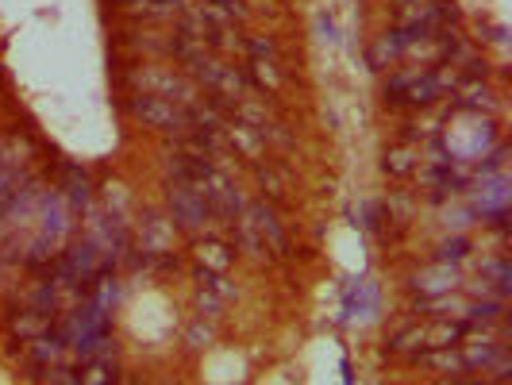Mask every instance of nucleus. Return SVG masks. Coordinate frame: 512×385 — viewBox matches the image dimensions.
<instances>
[{
  "label": "nucleus",
  "instance_id": "nucleus-1",
  "mask_svg": "<svg viewBox=\"0 0 512 385\" xmlns=\"http://www.w3.org/2000/svg\"><path fill=\"white\" fill-rule=\"evenodd\" d=\"M70 228H74L70 224V205L62 201V193H47L43 205H39V216H35V239L27 243V266H43V262L62 255Z\"/></svg>",
  "mask_w": 512,
  "mask_h": 385
},
{
  "label": "nucleus",
  "instance_id": "nucleus-2",
  "mask_svg": "<svg viewBox=\"0 0 512 385\" xmlns=\"http://www.w3.org/2000/svg\"><path fill=\"white\" fill-rule=\"evenodd\" d=\"M128 85L135 93H147V97H166V101L181 104V108H193L201 101L197 97V81L174 70H158V66H135L128 70Z\"/></svg>",
  "mask_w": 512,
  "mask_h": 385
},
{
  "label": "nucleus",
  "instance_id": "nucleus-3",
  "mask_svg": "<svg viewBox=\"0 0 512 385\" xmlns=\"http://www.w3.org/2000/svg\"><path fill=\"white\" fill-rule=\"evenodd\" d=\"M459 12L451 0H401L397 4V27L409 35H436L447 24H455Z\"/></svg>",
  "mask_w": 512,
  "mask_h": 385
},
{
  "label": "nucleus",
  "instance_id": "nucleus-4",
  "mask_svg": "<svg viewBox=\"0 0 512 385\" xmlns=\"http://www.w3.org/2000/svg\"><path fill=\"white\" fill-rule=\"evenodd\" d=\"M189 70H193V77H197L205 89H212L220 101H243V93H247V77H243V70H235V66L224 62V58H212L208 51L201 54V58H193Z\"/></svg>",
  "mask_w": 512,
  "mask_h": 385
},
{
  "label": "nucleus",
  "instance_id": "nucleus-5",
  "mask_svg": "<svg viewBox=\"0 0 512 385\" xmlns=\"http://www.w3.org/2000/svg\"><path fill=\"white\" fill-rule=\"evenodd\" d=\"M166 205L174 224L185 231H205L212 224V208H208L205 193L197 185H185V181H170L166 185Z\"/></svg>",
  "mask_w": 512,
  "mask_h": 385
},
{
  "label": "nucleus",
  "instance_id": "nucleus-6",
  "mask_svg": "<svg viewBox=\"0 0 512 385\" xmlns=\"http://www.w3.org/2000/svg\"><path fill=\"white\" fill-rule=\"evenodd\" d=\"M128 108H131V116H135V120H143V124H151V128H158V131H193V116H189V108L166 101V97L135 93V97H128Z\"/></svg>",
  "mask_w": 512,
  "mask_h": 385
},
{
  "label": "nucleus",
  "instance_id": "nucleus-7",
  "mask_svg": "<svg viewBox=\"0 0 512 385\" xmlns=\"http://www.w3.org/2000/svg\"><path fill=\"white\" fill-rule=\"evenodd\" d=\"M462 362H466V370H489V374H497V378H505L512 370V359H509V347H501V343H493V339H474L470 347H459Z\"/></svg>",
  "mask_w": 512,
  "mask_h": 385
},
{
  "label": "nucleus",
  "instance_id": "nucleus-8",
  "mask_svg": "<svg viewBox=\"0 0 512 385\" xmlns=\"http://www.w3.org/2000/svg\"><path fill=\"white\" fill-rule=\"evenodd\" d=\"M459 285L462 278L459 270H455V262H432V266H424V270L412 274V289L420 297H443V293H455Z\"/></svg>",
  "mask_w": 512,
  "mask_h": 385
},
{
  "label": "nucleus",
  "instance_id": "nucleus-9",
  "mask_svg": "<svg viewBox=\"0 0 512 385\" xmlns=\"http://www.w3.org/2000/svg\"><path fill=\"white\" fill-rule=\"evenodd\" d=\"M243 216L255 224V231L262 235V243H266V251L289 255V239H285V231H282V220H278V212L266 205V201H255V205H247V208H243Z\"/></svg>",
  "mask_w": 512,
  "mask_h": 385
},
{
  "label": "nucleus",
  "instance_id": "nucleus-10",
  "mask_svg": "<svg viewBox=\"0 0 512 385\" xmlns=\"http://www.w3.org/2000/svg\"><path fill=\"white\" fill-rule=\"evenodd\" d=\"M66 355V339L58 335V328H51L47 335H39V339H31V347H27V362L35 366V370H51L58 366Z\"/></svg>",
  "mask_w": 512,
  "mask_h": 385
},
{
  "label": "nucleus",
  "instance_id": "nucleus-11",
  "mask_svg": "<svg viewBox=\"0 0 512 385\" xmlns=\"http://www.w3.org/2000/svg\"><path fill=\"white\" fill-rule=\"evenodd\" d=\"M509 178L505 174H489L482 178L478 185V197H474V205L482 208V216H505V205H509Z\"/></svg>",
  "mask_w": 512,
  "mask_h": 385
},
{
  "label": "nucleus",
  "instance_id": "nucleus-12",
  "mask_svg": "<svg viewBox=\"0 0 512 385\" xmlns=\"http://www.w3.org/2000/svg\"><path fill=\"white\" fill-rule=\"evenodd\" d=\"M412 39H416V35L401 31V27L382 35V39H374V47H370V66H374V70H389V62H397Z\"/></svg>",
  "mask_w": 512,
  "mask_h": 385
},
{
  "label": "nucleus",
  "instance_id": "nucleus-13",
  "mask_svg": "<svg viewBox=\"0 0 512 385\" xmlns=\"http://www.w3.org/2000/svg\"><path fill=\"white\" fill-rule=\"evenodd\" d=\"M54 328V316L51 312H39V308H24V312H12L8 316V332L16 339H39Z\"/></svg>",
  "mask_w": 512,
  "mask_h": 385
},
{
  "label": "nucleus",
  "instance_id": "nucleus-14",
  "mask_svg": "<svg viewBox=\"0 0 512 385\" xmlns=\"http://www.w3.org/2000/svg\"><path fill=\"white\" fill-rule=\"evenodd\" d=\"M170 247H174V224L162 220L158 212H147V220H143V251L147 255H166Z\"/></svg>",
  "mask_w": 512,
  "mask_h": 385
},
{
  "label": "nucleus",
  "instance_id": "nucleus-15",
  "mask_svg": "<svg viewBox=\"0 0 512 385\" xmlns=\"http://www.w3.org/2000/svg\"><path fill=\"white\" fill-rule=\"evenodd\" d=\"M197 262H201V270L205 274H228L231 262H235V251H231L228 243H220V239H205V243H197Z\"/></svg>",
  "mask_w": 512,
  "mask_h": 385
},
{
  "label": "nucleus",
  "instance_id": "nucleus-16",
  "mask_svg": "<svg viewBox=\"0 0 512 385\" xmlns=\"http://www.w3.org/2000/svg\"><path fill=\"white\" fill-rule=\"evenodd\" d=\"M197 12H201L212 27H235L243 16H247L243 0H201V8H197Z\"/></svg>",
  "mask_w": 512,
  "mask_h": 385
},
{
  "label": "nucleus",
  "instance_id": "nucleus-17",
  "mask_svg": "<svg viewBox=\"0 0 512 385\" xmlns=\"http://www.w3.org/2000/svg\"><path fill=\"white\" fill-rule=\"evenodd\" d=\"M185 8H189L185 0H135L128 4V16L131 20H174Z\"/></svg>",
  "mask_w": 512,
  "mask_h": 385
},
{
  "label": "nucleus",
  "instance_id": "nucleus-18",
  "mask_svg": "<svg viewBox=\"0 0 512 385\" xmlns=\"http://www.w3.org/2000/svg\"><path fill=\"white\" fill-rule=\"evenodd\" d=\"M416 362L428 366V370H436V374H466V362H462L459 347H432V351H420Z\"/></svg>",
  "mask_w": 512,
  "mask_h": 385
},
{
  "label": "nucleus",
  "instance_id": "nucleus-19",
  "mask_svg": "<svg viewBox=\"0 0 512 385\" xmlns=\"http://www.w3.org/2000/svg\"><path fill=\"white\" fill-rule=\"evenodd\" d=\"M428 351V339H424V324H409L389 339V355H420Z\"/></svg>",
  "mask_w": 512,
  "mask_h": 385
},
{
  "label": "nucleus",
  "instance_id": "nucleus-20",
  "mask_svg": "<svg viewBox=\"0 0 512 385\" xmlns=\"http://www.w3.org/2000/svg\"><path fill=\"white\" fill-rule=\"evenodd\" d=\"M224 131H228V139L247 154V158H258V154L266 151V139H262L255 128H247V124H224Z\"/></svg>",
  "mask_w": 512,
  "mask_h": 385
},
{
  "label": "nucleus",
  "instance_id": "nucleus-21",
  "mask_svg": "<svg viewBox=\"0 0 512 385\" xmlns=\"http://www.w3.org/2000/svg\"><path fill=\"white\" fill-rule=\"evenodd\" d=\"M416 162H420V151H416V147H393V151L385 154V174L405 178V174L416 170Z\"/></svg>",
  "mask_w": 512,
  "mask_h": 385
},
{
  "label": "nucleus",
  "instance_id": "nucleus-22",
  "mask_svg": "<svg viewBox=\"0 0 512 385\" xmlns=\"http://www.w3.org/2000/svg\"><path fill=\"white\" fill-rule=\"evenodd\" d=\"M66 197V205L70 208H85L89 205V193H93V185H89V178L81 174V170H66V189H62Z\"/></svg>",
  "mask_w": 512,
  "mask_h": 385
},
{
  "label": "nucleus",
  "instance_id": "nucleus-23",
  "mask_svg": "<svg viewBox=\"0 0 512 385\" xmlns=\"http://www.w3.org/2000/svg\"><path fill=\"white\" fill-rule=\"evenodd\" d=\"M251 70H255L258 85H266L270 93H278V89H282V74H278L274 58H255V62H251Z\"/></svg>",
  "mask_w": 512,
  "mask_h": 385
},
{
  "label": "nucleus",
  "instance_id": "nucleus-24",
  "mask_svg": "<svg viewBox=\"0 0 512 385\" xmlns=\"http://www.w3.org/2000/svg\"><path fill=\"white\" fill-rule=\"evenodd\" d=\"M47 385H85V378L74 366H51L47 370Z\"/></svg>",
  "mask_w": 512,
  "mask_h": 385
},
{
  "label": "nucleus",
  "instance_id": "nucleus-25",
  "mask_svg": "<svg viewBox=\"0 0 512 385\" xmlns=\"http://www.w3.org/2000/svg\"><path fill=\"white\" fill-rule=\"evenodd\" d=\"M197 305H201V312H208V316H220V312H224V297H220V293H212V289H201V293H197Z\"/></svg>",
  "mask_w": 512,
  "mask_h": 385
},
{
  "label": "nucleus",
  "instance_id": "nucleus-26",
  "mask_svg": "<svg viewBox=\"0 0 512 385\" xmlns=\"http://www.w3.org/2000/svg\"><path fill=\"white\" fill-rule=\"evenodd\" d=\"M16 185H20V166H4V162H0V201H4Z\"/></svg>",
  "mask_w": 512,
  "mask_h": 385
},
{
  "label": "nucleus",
  "instance_id": "nucleus-27",
  "mask_svg": "<svg viewBox=\"0 0 512 385\" xmlns=\"http://www.w3.org/2000/svg\"><path fill=\"white\" fill-rule=\"evenodd\" d=\"M243 47L251 51V58H278V47H274V39H247Z\"/></svg>",
  "mask_w": 512,
  "mask_h": 385
},
{
  "label": "nucleus",
  "instance_id": "nucleus-28",
  "mask_svg": "<svg viewBox=\"0 0 512 385\" xmlns=\"http://www.w3.org/2000/svg\"><path fill=\"white\" fill-rule=\"evenodd\" d=\"M466 247H470V243H466V239H451V243H443V247H439V262H455V258H462V251H466Z\"/></svg>",
  "mask_w": 512,
  "mask_h": 385
},
{
  "label": "nucleus",
  "instance_id": "nucleus-29",
  "mask_svg": "<svg viewBox=\"0 0 512 385\" xmlns=\"http://www.w3.org/2000/svg\"><path fill=\"white\" fill-rule=\"evenodd\" d=\"M316 31L324 35V43H335V39H339V31H335V24H332V16H328V12H320V16H316Z\"/></svg>",
  "mask_w": 512,
  "mask_h": 385
},
{
  "label": "nucleus",
  "instance_id": "nucleus-30",
  "mask_svg": "<svg viewBox=\"0 0 512 385\" xmlns=\"http://www.w3.org/2000/svg\"><path fill=\"white\" fill-rule=\"evenodd\" d=\"M116 4H124V8H128V4H135V0H116Z\"/></svg>",
  "mask_w": 512,
  "mask_h": 385
},
{
  "label": "nucleus",
  "instance_id": "nucleus-31",
  "mask_svg": "<svg viewBox=\"0 0 512 385\" xmlns=\"http://www.w3.org/2000/svg\"><path fill=\"white\" fill-rule=\"evenodd\" d=\"M482 385H509V382H482Z\"/></svg>",
  "mask_w": 512,
  "mask_h": 385
},
{
  "label": "nucleus",
  "instance_id": "nucleus-32",
  "mask_svg": "<svg viewBox=\"0 0 512 385\" xmlns=\"http://www.w3.org/2000/svg\"><path fill=\"white\" fill-rule=\"evenodd\" d=\"M451 385H462V382H451Z\"/></svg>",
  "mask_w": 512,
  "mask_h": 385
},
{
  "label": "nucleus",
  "instance_id": "nucleus-33",
  "mask_svg": "<svg viewBox=\"0 0 512 385\" xmlns=\"http://www.w3.org/2000/svg\"><path fill=\"white\" fill-rule=\"evenodd\" d=\"M135 385H143V382H135Z\"/></svg>",
  "mask_w": 512,
  "mask_h": 385
}]
</instances>
